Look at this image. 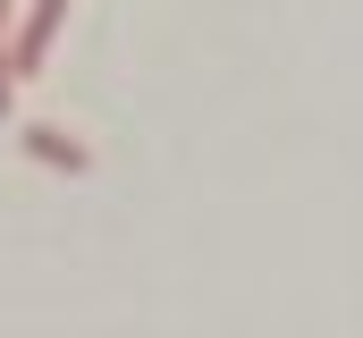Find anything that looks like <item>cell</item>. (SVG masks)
<instances>
[{"label":"cell","mask_w":363,"mask_h":338,"mask_svg":"<svg viewBox=\"0 0 363 338\" xmlns=\"http://www.w3.org/2000/svg\"><path fill=\"white\" fill-rule=\"evenodd\" d=\"M17 153L43 161V169H68V178H85V169H93V144H85V136H68V127H51V119L17 127Z\"/></svg>","instance_id":"obj_1"},{"label":"cell","mask_w":363,"mask_h":338,"mask_svg":"<svg viewBox=\"0 0 363 338\" xmlns=\"http://www.w3.org/2000/svg\"><path fill=\"white\" fill-rule=\"evenodd\" d=\"M60 17H68V0H34V9L17 17V34H9V68H17V77H34V68L51 60V34H60Z\"/></svg>","instance_id":"obj_2"},{"label":"cell","mask_w":363,"mask_h":338,"mask_svg":"<svg viewBox=\"0 0 363 338\" xmlns=\"http://www.w3.org/2000/svg\"><path fill=\"white\" fill-rule=\"evenodd\" d=\"M17 110V68H9V51H0V119Z\"/></svg>","instance_id":"obj_3"},{"label":"cell","mask_w":363,"mask_h":338,"mask_svg":"<svg viewBox=\"0 0 363 338\" xmlns=\"http://www.w3.org/2000/svg\"><path fill=\"white\" fill-rule=\"evenodd\" d=\"M9 34H17V0H0V51H9Z\"/></svg>","instance_id":"obj_4"}]
</instances>
